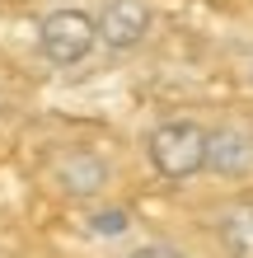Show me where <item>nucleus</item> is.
Listing matches in <instances>:
<instances>
[{
	"mask_svg": "<svg viewBox=\"0 0 253 258\" xmlns=\"http://www.w3.org/2000/svg\"><path fill=\"white\" fill-rule=\"evenodd\" d=\"M206 150H211V127L197 117H159L145 132L150 169L164 183H188V178L206 174Z\"/></svg>",
	"mask_w": 253,
	"mask_h": 258,
	"instance_id": "f257e3e1",
	"label": "nucleus"
},
{
	"mask_svg": "<svg viewBox=\"0 0 253 258\" xmlns=\"http://www.w3.org/2000/svg\"><path fill=\"white\" fill-rule=\"evenodd\" d=\"M127 258H188L178 244H169V239H145V244H136Z\"/></svg>",
	"mask_w": 253,
	"mask_h": 258,
	"instance_id": "6e6552de",
	"label": "nucleus"
},
{
	"mask_svg": "<svg viewBox=\"0 0 253 258\" xmlns=\"http://www.w3.org/2000/svg\"><path fill=\"white\" fill-rule=\"evenodd\" d=\"M94 19H99V42L108 52H136L155 28V10L150 0H103Z\"/></svg>",
	"mask_w": 253,
	"mask_h": 258,
	"instance_id": "20e7f679",
	"label": "nucleus"
},
{
	"mask_svg": "<svg viewBox=\"0 0 253 258\" xmlns=\"http://www.w3.org/2000/svg\"><path fill=\"white\" fill-rule=\"evenodd\" d=\"M89 225H94V235H117V230H127V211H122V207L94 211V216H89Z\"/></svg>",
	"mask_w": 253,
	"mask_h": 258,
	"instance_id": "0eeeda50",
	"label": "nucleus"
},
{
	"mask_svg": "<svg viewBox=\"0 0 253 258\" xmlns=\"http://www.w3.org/2000/svg\"><path fill=\"white\" fill-rule=\"evenodd\" d=\"M216 244L225 258H253V197H234L216 216Z\"/></svg>",
	"mask_w": 253,
	"mask_h": 258,
	"instance_id": "423d86ee",
	"label": "nucleus"
},
{
	"mask_svg": "<svg viewBox=\"0 0 253 258\" xmlns=\"http://www.w3.org/2000/svg\"><path fill=\"white\" fill-rule=\"evenodd\" d=\"M206 174H216V178H248L253 174V127L216 122L211 127V150H206Z\"/></svg>",
	"mask_w": 253,
	"mask_h": 258,
	"instance_id": "39448f33",
	"label": "nucleus"
},
{
	"mask_svg": "<svg viewBox=\"0 0 253 258\" xmlns=\"http://www.w3.org/2000/svg\"><path fill=\"white\" fill-rule=\"evenodd\" d=\"M42 178H47V188L61 202L85 207V202H99L113 188V160L103 150H94V146H61V150L47 155Z\"/></svg>",
	"mask_w": 253,
	"mask_h": 258,
	"instance_id": "f03ea898",
	"label": "nucleus"
},
{
	"mask_svg": "<svg viewBox=\"0 0 253 258\" xmlns=\"http://www.w3.org/2000/svg\"><path fill=\"white\" fill-rule=\"evenodd\" d=\"M38 47L52 66H80L99 47V19L80 5H56L38 19Z\"/></svg>",
	"mask_w": 253,
	"mask_h": 258,
	"instance_id": "7ed1b4c3",
	"label": "nucleus"
}]
</instances>
